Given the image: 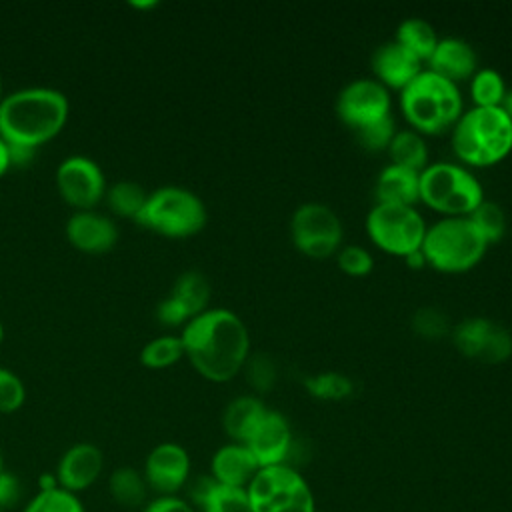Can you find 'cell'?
Returning a JSON list of instances; mask_svg holds the SVG:
<instances>
[{"instance_id":"cell-1","label":"cell","mask_w":512,"mask_h":512,"mask_svg":"<svg viewBox=\"0 0 512 512\" xmlns=\"http://www.w3.org/2000/svg\"><path fill=\"white\" fill-rule=\"evenodd\" d=\"M184 356L210 382H228L242 372L250 356L244 320L228 308H206L182 328Z\"/></svg>"},{"instance_id":"cell-2","label":"cell","mask_w":512,"mask_h":512,"mask_svg":"<svg viewBox=\"0 0 512 512\" xmlns=\"http://www.w3.org/2000/svg\"><path fill=\"white\" fill-rule=\"evenodd\" d=\"M68 114L64 92L48 86L20 88L0 102V138L10 148L36 152L64 130Z\"/></svg>"},{"instance_id":"cell-3","label":"cell","mask_w":512,"mask_h":512,"mask_svg":"<svg viewBox=\"0 0 512 512\" xmlns=\"http://www.w3.org/2000/svg\"><path fill=\"white\" fill-rule=\"evenodd\" d=\"M398 104L408 126L424 138L450 132L464 112L458 84L428 68L400 92Z\"/></svg>"},{"instance_id":"cell-4","label":"cell","mask_w":512,"mask_h":512,"mask_svg":"<svg viewBox=\"0 0 512 512\" xmlns=\"http://www.w3.org/2000/svg\"><path fill=\"white\" fill-rule=\"evenodd\" d=\"M450 132L456 160L470 170L496 166L512 152V120L500 106L464 110Z\"/></svg>"},{"instance_id":"cell-5","label":"cell","mask_w":512,"mask_h":512,"mask_svg":"<svg viewBox=\"0 0 512 512\" xmlns=\"http://www.w3.org/2000/svg\"><path fill=\"white\" fill-rule=\"evenodd\" d=\"M482 200V182L460 162H428L420 172V202L442 218H468Z\"/></svg>"},{"instance_id":"cell-6","label":"cell","mask_w":512,"mask_h":512,"mask_svg":"<svg viewBox=\"0 0 512 512\" xmlns=\"http://www.w3.org/2000/svg\"><path fill=\"white\" fill-rule=\"evenodd\" d=\"M488 244L468 218H440L426 228L422 256L426 266L442 274L472 270L486 254Z\"/></svg>"},{"instance_id":"cell-7","label":"cell","mask_w":512,"mask_h":512,"mask_svg":"<svg viewBox=\"0 0 512 512\" xmlns=\"http://www.w3.org/2000/svg\"><path fill=\"white\" fill-rule=\"evenodd\" d=\"M138 226L166 238H190L204 230L208 212L198 194L182 186H162L148 192L134 220Z\"/></svg>"},{"instance_id":"cell-8","label":"cell","mask_w":512,"mask_h":512,"mask_svg":"<svg viewBox=\"0 0 512 512\" xmlns=\"http://www.w3.org/2000/svg\"><path fill=\"white\" fill-rule=\"evenodd\" d=\"M426 220L414 206L374 204L366 214V234L386 254L406 258L422 248Z\"/></svg>"},{"instance_id":"cell-9","label":"cell","mask_w":512,"mask_h":512,"mask_svg":"<svg viewBox=\"0 0 512 512\" xmlns=\"http://www.w3.org/2000/svg\"><path fill=\"white\" fill-rule=\"evenodd\" d=\"M246 494L252 512H314L308 482L288 464L260 468Z\"/></svg>"},{"instance_id":"cell-10","label":"cell","mask_w":512,"mask_h":512,"mask_svg":"<svg viewBox=\"0 0 512 512\" xmlns=\"http://www.w3.org/2000/svg\"><path fill=\"white\" fill-rule=\"evenodd\" d=\"M290 238L304 256L324 260L342 248L344 226L328 204L304 202L290 218Z\"/></svg>"},{"instance_id":"cell-11","label":"cell","mask_w":512,"mask_h":512,"mask_svg":"<svg viewBox=\"0 0 512 512\" xmlns=\"http://www.w3.org/2000/svg\"><path fill=\"white\" fill-rule=\"evenodd\" d=\"M336 116L352 132L384 120L392 116L390 90L374 78H356L340 90L336 98Z\"/></svg>"},{"instance_id":"cell-12","label":"cell","mask_w":512,"mask_h":512,"mask_svg":"<svg viewBox=\"0 0 512 512\" xmlns=\"http://www.w3.org/2000/svg\"><path fill=\"white\" fill-rule=\"evenodd\" d=\"M56 188L60 198L78 210H92L104 200L106 178L100 164L88 156H66L56 168Z\"/></svg>"},{"instance_id":"cell-13","label":"cell","mask_w":512,"mask_h":512,"mask_svg":"<svg viewBox=\"0 0 512 512\" xmlns=\"http://www.w3.org/2000/svg\"><path fill=\"white\" fill-rule=\"evenodd\" d=\"M142 476L148 490L158 496H176L190 476V456L186 448L176 442L156 444L144 460Z\"/></svg>"},{"instance_id":"cell-14","label":"cell","mask_w":512,"mask_h":512,"mask_svg":"<svg viewBox=\"0 0 512 512\" xmlns=\"http://www.w3.org/2000/svg\"><path fill=\"white\" fill-rule=\"evenodd\" d=\"M244 444L250 448L260 468L286 464L294 450L292 428L280 412L266 410Z\"/></svg>"},{"instance_id":"cell-15","label":"cell","mask_w":512,"mask_h":512,"mask_svg":"<svg viewBox=\"0 0 512 512\" xmlns=\"http://www.w3.org/2000/svg\"><path fill=\"white\" fill-rule=\"evenodd\" d=\"M102 468V450L92 442H76L60 456L54 476L60 488L72 494H80L100 478Z\"/></svg>"},{"instance_id":"cell-16","label":"cell","mask_w":512,"mask_h":512,"mask_svg":"<svg viewBox=\"0 0 512 512\" xmlns=\"http://www.w3.org/2000/svg\"><path fill=\"white\" fill-rule=\"evenodd\" d=\"M68 242L84 252V254H106L118 242V228L116 224L94 210H78L74 212L64 226Z\"/></svg>"},{"instance_id":"cell-17","label":"cell","mask_w":512,"mask_h":512,"mask_svg":"<svg viewBox=\"0 0 512 512\" xmlns=\"http://www.w3.org/2000/svg\"><path fill=\"white\" fill-rule=\"evenodd\" d=\"M374 80H378L386 90L402 92L422 70V62L402 48L396 40L380 44L370 60Z\"/></svg>"},{"instance_id":"cell-18","label":"cell","mask_w":512,"mask_h":512,"mask_svg":"<svg viewBox=\"0 0 512 512\" xmlns=\"http://www.w3.org/2000/svg\"><path fill=\"white\" fill-rule=\"evenodd\" d=\"M426 64H428V70L458 84L474 76V72L478 70V56L472 44H468L462 38L448 36L438 40Z\"/></svg>"},{"instance_id":"cell-19","label":"cell","mask_w":512,"mask_h":512,"mask_svg":"<svg viewBox=\"0 0 512 512\" xmlns=\"http://www.w3.org/2000/svg\"><path fill=\"white\" fill-rule=\"evenodd\" d=\"M258 470V460L254 458L250 448L240 442H230L218 448L210 462V476L218 484L232 488H248Z\"/></svg>"},{"instance_id":"cell-20","label":"cell","mask_w":512,"mask_h":512,"mask_svg":"<svg viewBox=\"0 0 512 512\" xmlns=\"http://www.w3.org/2000/svg\"><path fill=\"white\" fill-rule=\"evenodd\" d=\"M374 196L378 204L414 206L420 202V172L388 164L376 178Z\"/></svg>"},{"instance_id":"cell-21","label":"cell","mask_w":512,"mask_h":512,"mask_svg":"<svg viewBox=\"0 0 512 512\" xmlns=\"http://www.w3.org/2000/svg\"><path fill=\"white\" fill-rule=\"evenodd\" d=\"M190 496L200 512H252L246 488L218 484L212 476L198 478Z\"/></svg>"},{"instance_id":"cell-22","label":"cell","mask_w":512,"mask_h":512,"mask_svg":"<svg viewBox=\"0 0 512 512\" xmlns=\"http://www.w3.org/2000/svg\"><path fill=\"white\" fill-rule=\"evenodd\" d=\"M268 408L264 406V402L258 396H238L234 398L224 414H222V426L224 432L234 440L244 444L248 440V436L252 434V430L256 428V424L260 422V418L264 416Z\"/></svg>"},{"instance_id":"cell-23","label":"cell","mask_w":512,"mask_h":512,"mask_svg":"<svg viewBox=\"0 0 512 512\" xmlns=\"http://www.w3.org/2000/svg\"><path fill=\"white\" fill-rule=\"evenodd\" d=\"M386 152L390 156V164H396L414 172H422L428 166L426 138L412 128L396 130Z\"/></svg>"},{"instance_id":"cell-24","label":"cell","mask_w":512,"mask_h":512,"mask_svg":"<svg viewBox=\"0 0 512 512\" xmlns=\"http://www.w3.org/2000/svg\"><path fill=\"white\" fill-rule=\"evenodd\" d=\"M168 296H172L190 314V318H194L208 308L210 282L202 272L188 270L176 278Z\"/></svg>"},{"instance_id":"cell-25","label":"cell","mask_w":512,"mask_h":512,"mask_svg":"<svg viewBox=\"0 0 512 512\" xmlns=\"http://www.w3.org/2000/svg\"><path fill=\"white\" fill-rule=\"evenodd\" d=\"M394 40L424 64L432 56L440 38L430 22L422 18H408L396 28Z\"/></svg>"},{"instance_id":"cell-26","label":"cell","mask_w":512,"mask_h":512,"mask_svg":"<svg viewBox=\"0 0 512 512\" xmlns=\"http://www.w3.org/2000/svg\"><path fill=\"white\" fill-rule=\"evenodd\" d=\"M108 490L116 504H120L124 508H138L146 500L148 484H146L142 472H138L136 468L120 466L110 474Z\"/></svg>"},{"instance_id":"cell-27","label":"cell","mask_w":512,"mask_h":512,"mask_svg":"<svg viewBox=\"0 0 512 512\" xmlns=\"http://www.w3.org/2000/svg\"><path fill=\"white\" fill-rule=\"evenodd\" d=\"M496 322L482 318V316H474V318H464L460 320L454 328H452V342L456 346V350L466 356V358H474L480 360L482 350L488 342V336L492 332Z\"/></svg>"},{"instance_id":"cell-28","label":"cell","mask_w":512,"mask_h":512,"mask_svg":"<svg viewBox=\"0 0 512 512\" xmlns=\"http://www.w3.org/2000/svg\"><path fill=\"white\" fill-rule=\"evenodd\" d=\"M508 92L504 76L494 68H478L470 78V98L478 108H498Z\"/></svg>"},{"instance_id":"cell-29","label":"cell","mask_w":512,"mask_h":512,"mask_svg":"<svg viewBox=\"0 0 512 512\" xmlns=\"http://www.w3.org/2000/svg\"><path fill=\"white\" fill-rule=\"evenodd\" d=\"M146 198H148L146 188L132 180L114 182L112 186L106 188V194H104V200L114 214L132 218V220H136V216L144 208Z\"/></svg>"},{"instance_id":"cell-30","label":"cell","mask_w":512,"mask_h":512,"mask_svg":"<svg viewBox=\"0 0 512 512\" xmlns=\"http://www.w3.org/2000/svg\"><path fill=\"white\" fill-rule=\"evenodd\" d=\"M304 388L310 396L328 402H340L354 394V382L340 372H320L304 378Z\"/></svg>"},{"instance_id":"cell-31","label":"cell","mask_w":512,"mask_h":512,"mask_svg":"<svg viewBox=\"0 0 512 512\" xmlns=\"http://www.w3.org/2000/svg\"><path fill=\"white\" fill-rule=\"evenodd\" d=\"M184 358V346L180 336H158L144 344L140 350V364L150 370H162Z\"/></svg>"},{"instance_id":"cell-32","label":"cell","mask_w":512,"mask_h":512,"mask_svg":"<svg viewBox=\"0 0 512 512\" xmlns=\"http://www.w3.org/2000/svg\"><path fill=\"white\" fill-rule=\"evenodd\" d=\"M468 220L474 224V228L480 232L484 242L496 244L506 234V214L504 208L494 200H482V204L468 216Z\"/></svg>"},{"instance_id":"cell-33","label":"cell","mask_w":512,"mask_h":512,"mask_svg":"<svg viewBox=\"0 0 512 512\" xmlns=\"http://www.w3.org/2000/svg\"><path fill=\"white\" fill-rule=\"evenodd\" d=\"M22 512H86L78 494L60 486L38 490V494L22 508Z\"/></svg>"},{"instance_id":"cell-34","label":"cell","mask_w":512,"mask_h":512,"mask_svg":"<svg viewBox=\"0 0 512 512\" xmlns=\"http://www.w3.org/2000/svg\"><path fill=\"white\" fill-rule=\"evenodd\" d=\"M412 330L424 340H438L452 332L446 312L436 306H422L412 314Z\"/></svg>"},{"instance_id":"cell-35","label":"cell","mask_w":512,"mask_h":512,"mask_svg":"<svg viewBox=\"0 0 512 512\" xmlns=\"http://www.w3.org/2000/svg\"><path fill=\"white\" fill-rule=\"evenodd\" d=\"M242 372L246 374V380L248 384L256 390V392H270L278 380V368H276V362L264 354V352H258V354H250Z\"/></svg>"},{"instance_id":"cell-36","label":"cell","mask_w":512,"mask_h":512,"mask_svg":"<svg viewBox=\"0 0 512 512\" xmlns=\"http://www.w3.org/2000/svg\"><path fill=\"white\" fill-rule=\"evenodd\" d=\"M338 268L352 278H364L374 270V256L360 244H342L336 252Z\"/></svg>"},{"instance_id":"cell-37","label":"cell","mask_w":512,"mask_h":512,"mask_svg":"<svg viewBox=\"0 0 512 512\" xmlns=\"http://www.w3.org/2000/svg\"><path fill=\"white\" fill-rule=\"evenodd\" d=\"M356 134V140L358 144L368 150V152H382V150H388V144L392 142L394 134H396V122H394V116H388L384 120H378L358 132Z\"/></svg>"},{"instance_id":"cell-38","label":"cell","mask_w":512,"mask_h":512,"mask_svg":"<svg viewBox=\"0 0 512 512\" xmlns=\"http://www.w3.org/2000/svg\"><path fill=\"white\" fill-rule=\"evenodd\" d=\"M26 400V388L20 376L0 366V414H12L22 408Z\"/></svg>"},{"instance_id":"cell-39","label":"cell","mask_w":512,"mask_h":512,"mask_svg":"<svg viewBox=\"0 0 512 512\" xmlns=\"http://www.w3.org/2000/svg\"><path fill=\"white\" fill-rule=\"evenodd\" d=\"M156 318H158L160 324L172 326V328H176V326H182V328H184V326L188 324V320H192L190 314H188L172 296H166L164 300L158 302V306H156Z\"/></svg>"},{"instance_id":"cell-40","label":"cell","mask_w":512,"mask_h":512,"mask_svg":"<svg viewBox=\"0 0 512 512\" xmlns=\"http://www.w3.org/2000/svg\"><path fill=\"white\" fill-rule=\"evenodd\" d=\"M142 512H196V508L178 496H156Z\"/></svg>"},{"instance_id":"cell-41","label":"cell","mask_w":512,"mask_h":512,"mask_svg":"<svg viewBox=\"0 0 512 512\" xmlns=\"http://www.w3.org/2000/svg\"><path fill=\"white\" fill-rule=\"evenodd\" d=\"M20 498V482L14 474L6 472L0 476V508H8L14 506Z\"/></svg>"},{"instance_id":"cell-42","label":"cell","mask_w":512,"mask_h":512,"mask_svg":"<svg viewBox=\"0 0 512 512\" xmlns=\"http://www.w3.org/2000/svg\"><path fill=\"white\" fill-rule=\"evenodd\" d=\"M12 168V162H10V150H8V144L0 138V178Z\"/></svg>"},{"instance_id":"cell-43","label":"cell","mask_w":512,"mask_h":512,"mask_svg":"<svg viewBox=\"0 0 512 512\" xmlns=\"http://www.w3.org/2000/svg\"><path fill=\"white\" fill-rule=\"evenodd\" d=\"M404 262H406V266H408V268H412V270H420V268H424V266H426V260H424V256H422V252H420V250H418V252L408 254V256L404 258Z\"/></svg>"},{"instance_id":"cell-44","label":"cell","mask_w":512,"mask_h":512,"mask_svg":"<svg viewBox=\"0 0 512 512\" xmlns=\"http://www.w3.org/2000/svg\"><path fill=\"white\" fill-rule=\"evenodd\" d=\"M500 108H502V110L506 112V116L512 120V88H508V92H506V96H504Z\"/></svg>"},{"instance_id":"cell-45","label":"cell","mask_w":512,"mask_h":512,"mask_svg":"<svg viewBox=\"0 0 512 512\" xmlns=\"http://www.w3.org/2000/svg\"><path fill=\"white\" fill-rule=\"evenodd\" d=\"M158 2H132V6L136 8H154Z\"/></svg>"},{"instance_id":"cell-46","label":"cell","mask_w":512,"mask_h":512,"mask_svg":"<svg viewBox=\"0 0 512 512\" xmlns=\"http://www.w3.org/2000/svg\"><path fill=\"white\" fill-rule=\"evenodd\" d=\"M4 474V460H2V452H0V476Z\"/></svg>"},{"instance_id":"cell-47","label":"cell","mask_w":512,"mask_h":512,"mask_svg":"<svg viewBox=\"0 0 512 512\" xmlns=\"http://www.w3.org/2000/svg\"><path fill=\"white\" fill-rule=\"evenodd\" d=\"M2 98H4V88H2V76H0V102H2Z\"/></svg>"},{"instance_id":"cell-48","label":"cell","mask_w":512,"mask_h":512,"mask_svg":"<svg viewBox=\"0 0 512 512\" xmlns=\"http://www.w3.org/2000/svg\"><path fill=\"white\" fill-rule=\"evenodd\" d=\"M2 340H4V326H2V322H0V344H2Z\"/></svg>"},{"instance_id":"cell-49","label":"cell","mask_w":512,"mask_h":512,"mask_svg":"<svg viewBox=\"0 0 512 512\" xmlns=\"http://www.w3.org/2000/svg\"><path fill=\"white\" fill-rule=\"evenodd\" d=\"M0 512H2V508H0Z\"/></svg>"}]
</instances>
